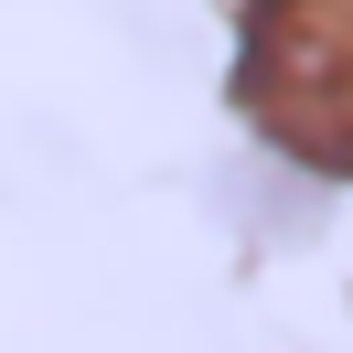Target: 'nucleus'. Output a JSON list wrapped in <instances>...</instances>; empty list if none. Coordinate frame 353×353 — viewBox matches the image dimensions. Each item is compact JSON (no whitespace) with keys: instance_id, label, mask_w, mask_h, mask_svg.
Instances as JSON below:
<instances>
[{"instance_id":"1","label":"nucleus","mask_w":353,"mask_h":353,"mask_svg":"<svg viewBox=\"0 0 353 353\" xmlns=\"http://www.w3.org/2000/svg\"><path fill=\"white\" fill-rule=\"evenodd\" d=\"M236 118L268 161L353 182V0H246Z\"/></svg>"}]
</instances>
